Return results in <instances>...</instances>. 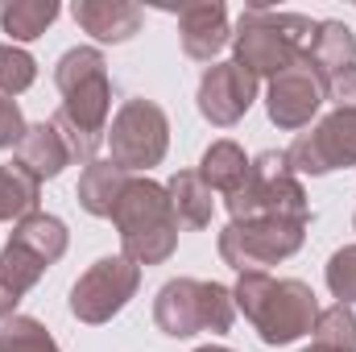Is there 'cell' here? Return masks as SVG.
Returning <instances> with one entry per match:
<instances>
[{"label":"cell","mask_w":356,"mask_h":352,"mask_svg":"<svg viewBox=\"0 0 356 352\" xmlns=\"http://www.w3.org/2000/svg\"><path fill=\"white\" fill-rule=\"evenodd\" d=\"M253 99H257V79L245 67H236L232 58L211 63L199 79V116L216 129H232L236 120H245Z\"/></svg>","instance_id":"obj_12"},{"label":"cell","mask_w":356,"mask_h":352,"mask_svg":"<svg viewBox=\"0 0 356 352\" xmlns=\"http://www.w3.org/2000/svg\"><path fill=\"white\" fill-rule=\"evenodd\" d=\"M302 352H344V349H323V344H311V349H302Z\"/></svg>","instance_id":"obj_31"},{"label":"cell","mask_w":356,"mask_h":352,"mask_svg":"<svg viewBox=\"0 0 356 352\" xmlns=\"http://www.w3.org/2000/svg\"><path fill=\"white\" fill-rule=\"evenodd\" d=\"M307 224L290 220H232L220 232V257L236 273H269V265L286 262L302 249Z\"/></svg>","instance_id":"obj_8"},{"label":"cell","mask_w":356,"mask_h":352,"mask_svg":"<svg viewBox=\"0 0 356 352\" xmlns=\"http://www.w3.org/2000/svg\"><path fill=\"white\" fill-rule=\"evenodd\" d=\"M104 141H108V162L112 166H120L124 175H141V170L162 166V158L170 150V120L154 99L133 95L116 108Z\"/></svg>","instance_id":"obj_7"},{"label":"cell","mask_w":356,"mask_h":352,"mask_svg":"<svg viewBox=\"0 0 356 352\" xmlns=\"http://www.w3.org/2000/svg\"><path fill=\"white\" fill-rule=\"evenodd\" d=\"M353 228H356V216H353Z\"/></svg>","instance_id":"obj_32"},{"label":"cell","mask_w":356,"mask_h":352,"mask_svg":"<svg viewBox=\"0 0 356 352\" xmlns=\"http://www.w3.org/2000/svg\"><path fill=\"white\" fill-rule=\"evenodd\" d=\"M38 199H42V182L33 175H25L17 162H0V220L17 224L25 216L38 211Z\"/></svg>","instance_id":"obj_23"},{"label":"cell","mask_w":356,"mask_h":352,"mask_svg":"<svg viewBox=\"0 0 356 352\" xmlns=\"http://www.w3.org/2000/svg\"><path fill=\"white\" fill-rule=\"evenodd\" d=\"M154 323L170 340H191L199 332L224 336L236 323V298L220 282L199 278H170L154 298Z\"/></svg>","instance_id":"obj_6"},{"label":"cell","mask_w":356,"mask_h":352,"mask_svg":"<svg viewBox=\"0 0 356 352\" xmlns=\"http://www.w3.org/2000/svg\"><path fill=\"white\" fill-rule=\"evenodd\" d=\"M307 63L323 79H336V75L353 71L356 67V33L344 21H315L311 46H307Z\"/></svg>","instance_id":"obj_17"},{"label":"cell","mask_w":356,"mask_h":352,"mask_svg":"<svg viewBox=\"0 0 356 352\" xmlns=\"http://www.w3.org/2000/svg\"><path fill=\"white\" fill-rule=\"evenodd\" d=\"M232 298H236V311L253 323L257 340L269 349L311 336L323 311L315 290L302 278H273V273H241V282L232 286Z\"/></svg>","instance_id":"obj_2"},{"label":"cell","mask_w":356,"mask_h":352,"mask_svg":"<svg viewBox=\"0 0 356 352\" xmlns=\"http://www.w3.org/2000/svg\"><path fill=\"white\" fill-rule=\"evenodd\" d=\"M33 79H38V63H33V54L29 50H21V46H0V95H21V91L33 88Z\"/></svg>","instance_id":"obj_26"},{"label":"cell","mask_w":356,"mask_h":352,"mask_svg":"<svg viewBox=\"0 0 356 352\" xmlns=\"http://www.w3.org/2000/svg\"><path fill=\"white\" fill-rule=\"evenodd\" d=\"M323 104H327V79L307 63V54H302L294 67H286L282 75L269 79L266 112H269V120H273L277 129H286V133L307 129V125L319 116Z\"/></svg>","instance_id":"obj_11"},{"label":"cell","mask_w":356,"mask_h":352,"mask_svg":"<svg viewBox=\"0 0 356 352\" xmlns=\"http://www.w3.org/2000/svg\"><path fill=\"white\" fill-rule=\"evenodd\" d=\"M286 158H290L294 175H311V178L356 166V108H332L311 133L294 137Z\"/></svg>","instance_id":"obj_10"},{"label":"cell","mask_w":356,"mask_h":352,"mask_svg":"<svg viewBox=\"0 0 356 352\" xmlns=\"http://www.w3.org/2000/svg\"><path fill=\"white\" fill-rule=\"evenodd\" d=\"M58 0H4V8H0V25H4V33L13 38V46L17 42H38L54 21H58Z\"/></svg>","instance_id":"obj_22"},{"label":"cell","mask_w":356,"mask_h":352,"mask_svg":"<svg viewBox=\"0 0 356 352\" xmlns=\"http://www.w3.org/2000/svg\"><path fill=\"white\" fill-rule=\"evenodd\" d=\"M112 224L120 232V257H129L133 265H162L175 257L182 224L162 182L133 175L112 211Z\"/></svg>","instance_id":"obj_3"},{"label":"cell","mask_w":356,"mask_h":352,"mask_svg":"<svg viewBox=\"0 0 356 352\" xmlns=\"http://www.w3.org/2000/svg\"><path fill=\"white\" fill-rule=\"evenodd\" d=\"M315 21L302 13H277V8H245L232 33V50H236V67H245L253 79H273L286 67H294L307 46H311Z\"/></svg>","instance_id":"obj_4"},{"label":"cell","mask_w":356,"mask_h":352,"mask_svg":"<svg viewBox=\"0 0 356 352\" xmlns=\"http://www.w3.org/2000/svg\"><path fill=\"white\" fill-rule=\"evenodd\" d=\"M54 88L63 91V104L50 116V125L63 133L71 158L88 166V162H95V154L108 137V116H112L108 58L95 46L67 50L54 67Z\"/></svg>","instance_id":"obj_1"},{"label":"cell","mask_w":356,"mask_h":352,"mask_svg":"<svg viewBox=\"0 0 356 352\" xmlns=\"http://www.w3.org/2000/svg\"><path fill=\"white\" fill-rule=\"evenodd\" d=\"M141 286V265H133L129 257H99L79 273V282L71 286V315L88 328L108 323L112 315H120L129 307V298Z\"/></svg>","instance_id":"obj_9"},{"label":"cell","mask_w":356,"mask_h":352,"mask_svg":"<svg viewBox=\"0 0 356 352\" xmlns=\"http://www.w3.org/2000/svg\"><path fill=\"white\" fill-rule=\"evenodd\" d=\"M323 278H327L332 298H336V303H344V307H353V303H356V245L336 249V253L327 257Z\"/></svg>","instance_id":"obj_27"},{"label":"cell","mask_w":356,"mask_h":352,"mask_svg":"<svg viewBox=\"0 0 356 352\" xmlns=\"http://www.w3.org/2000/svg\"><path fill=\"white\" fill-rule=\"evenodd\" d=\"M0 352H63L50 328L33 315H13L0 323Z\"/></svg>","instance_id":"obj_24"},{"label":"cell","mask_w":356,"mask_h":352,"mask_svg":"<svg viewBox=\"0 0 356 352\" xmlns=\"http://www.w3.org/2000/svg\"><path fill=\"white\" fill-rule=\"evenodd\" d=\"M8 241H13V245H21V249H29L38 262H46V265L63 262V253H67V245H71L67 224H63L58 216H46V211H33V216L17 220Z\"/></svg>","instance_id":"obj_19"},{"label":"cell","mask_w":356,"mask_h":352,"mask_svg":"<svg viewBox=\"0 0 356 352\" xmlns=\"http://www.w3.org/2000/svg\"><path fill=\"white\" fill-rule=\"evenodd\" d=\"M129 178L120 166H112L108 158H95L83 166V175H79V186H75V195H79V207L88 211V216H99V220H112V211H116V203H120V195H124V186H129Z\"/></svg>","instance_id":"obj_18"},{"label":"cell","mask_w":356,"mask_h":352,"mask_svg":"<svg viewBox=\"0 0 356 352\" xmlns=\"http://www.w3.org/2000/svg\"><path fill=\"white\" fill-rule=\"evenodd\" d=\"M166 191H170L178 224H186V228H207V224H211L216 191L199 178V170H178V175L166 182Z\"/></svg>","instance_id":"obj_21"},{"label":"cell","mask_w":356,"mask_h":352,"mask_svg":"<svg viewBox=\"0 0 356 352\" xmlns=\"http://www.w3.org/2000/svg\"><path fill=\"white\" fill-rule=\"evenodd\" d=\"M71 17H75V25L83 33H91L104 46L108 42L120 46V42L137 38L141 33V21H145V13L137 4H129V0H79L71 8Z\"/></svg>","instance_id":"obj_14"},{"label":"cell","mask_w":356,"mask_h":352,"mask_svg":"<svg viewBox=\"0 0 356 352\" xmlns=\"http://www.w3.org/2000/svg\"><path fill=\"white\" fill-rule=\"evenodd\" d=\"M17 158V166L25 170V175H33L38 182H46V178H58L75 158H71V150H67V141H63V133L50 125V120H42V125H29L25 129V137H21V145L13 150Z\"/></svg>","instance_id":"obj_15"},{"label":"cell","mask_w":356,"mask_h":352,"mask_svg":"<svg viewBox=\"0 0 356 352\" xmlns=\"http://www.w3.org/2000/svg\"><path fill=\"white\" fill-rule=\"evenodd\" d=\"M311 344L356 352V311H353V307H344V303H332V307H323V311H319V319H315Z\"/></svg>","instance_id":"obj_25"},{"label":"cell","mask_w":356,"mask_h":352,"mask_svg":"<svg viewBox=\"0 0 356 352\" xmlns=\"http://www.w3.org/2000/svg\"><path fill=\"white\" fill-rule=\"evenodd\" d=\"M46 269H50V265L38 262L29 249H21V245H13V241L0 249V323L17 315L21 298L42 282Z\"/></svg>","instance_id":"obj_16"},{"label":"cell","mask_w":356,"mask_h":352,"mask_svg":"<svg viewBox=\"0 0 356 352\" xmlns=\"http://www.w3.org/2000/svg\"><path fill=\"white\" fill-rule=\"evenodd\" d=\"M232 220H290L311 224V199L294 175L286 150H266L249 162V178L224 199Z\"/></svg>","instance_id":"obj_5"},{"label":"cell","mask_w":356,"mask_h":352,"mask_svg":"<svg viewBox=\"0 0 356 352\" xmlns=\"http://www.w3.org/2000/svg\"><path fill=\"white\" fill-rule=\"evenodd\" d=\"M327 104H336V108H356V67L344 71V75H336V79H327Z\"/></svg>","instance_id":"obj_29"},{"label":"cell","mask_w":356,"mask_h":352,"mask_svg":"<svg viewBox=\"0 0 356 352\" xmlns=\"http://www.w3.org/2000/svg\"><path fill=\"white\" fill-rule=\"evenodd\" d=\"M25 116H21V108H17V99H8V95H0V150H17L21 145V137H25Z\"/></svg>","instance_id":"obj_28"},{"label":"cell","mask_w":356,"mask_h":352,"mask_svg":"<svg viewBox=\"0 0 356 352\" xmlns=\"http://www.w3.org/2000/svg\"><path fill=\"white\" fill-rule=\"evenodd\" d=\"M195 352H232V349H224V344H203V349H195Z\"/></svg>","instance_id":"obj_30"},{"label":"cell","mask_w":356,"mask_h":352,"mask_svg":"<svg viewBox=\"0 0 356 352\" xmlns=\"http://www.w3.org/2000/svg\"><path fill=\"white\" fill-rule=\"evenodd\" d=\"M249 162L253 158H245V150L236 145V141H211L207 150H203V158H199V178L211 186V191H220L224 199L249 178Z\"/></svg>","instance_id":"obj_20"},{"label":"cell","mask_w":356,"mask_h":352,"mask_svg":"<svg viewBox=\"0 0 356 352\" xmlns=\"http://www.w3.org/2000/svg\"><path fill=\"white\" fill-rule=\"evenodd\" d=\"M178 42L182 54L195 63H211L228 42H232V25H228V8L220 0H195L178 8Z\"/></svg>","instance_id":"obj_13"}]
</instances>
